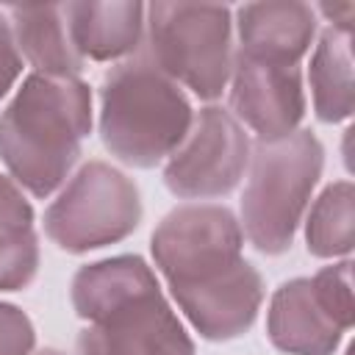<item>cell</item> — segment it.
Segmentation results:
<instances>
[{
	"label": "cell",
	"instance_id": "6da1fadb",
	"mask_svg": "<svg viewBox=\"0 0 355 355\" xmlns=\"http://www.w3.org/2000/svg\"><path fill=\"white\" fill-rule=\"evenodd\" d=\"M241 247L236 214L214 202L178 205L153 230L155 266L183 316L208 341L239 338L258 319L263 277Z\"/></svg>",
	"mask_w": 355,
	"mask_h": 355
},
{
	"label": "cell",
	"instance_id": "7a4b0ae2",
	"mask_svg": "<svg viewBox=\"0 0 355 355\" xmlns=\"http://www.w3.org/2000/svg\"><path fill=\"white\" fill-rule=\"evenodd\" d=\"M89 133V83L31 72L0 114V161L19 189L50 197L67 183Z\"/></svg>",
	"mask_w": 355,
	"mask_h": 355
},
{
	"label": "cell",
	"instance_id": "3957f363",
	"mask_svg": "<svg viewBox=\"0 0 355 355\" xmlns=\"http://www.w3.org/2000/svg\"><path fill=\"white\" fill-rule=\"evenodd\" d=\"M186 92L141 53L116 64L100 86V139L122 164L150 169L169 158L191 128Z\"/></svg>",
	"mask_w": 355,
	"mask_h": 355
},
{
	"label": "cell",
	"instance_id": "277c9868",
	"mask_svg": "<svg viewBox=\"0 0 355 355\" xmlns=\"http://www.w3.org/2000/svg\"><path fill=\"white\" fill-rule=\"evenodd\" d=\"M241 194V233L263 255H283L311 202L324 166V147L311 130L255 141Z\"/></svg>",
	"mask_w": 355,
	"mask_h": 355
},
{
	"label": "cell",
	"instance_id": "5b68a950",
	"mask_svg": "<svg viewBox=\"0 0 355 355\" xmlns=\"http://www.w3.org/2000/svg\"><path fill=\"white\" fill-rule=\"evenodd\" d=\"M144 14L141 55L200 100L222 97L233 69L230 8L214 3H150Z\"/></svg>",
	"mask_w": 355,
	"mask_h": 355
},
{
	"label": "cell",
	"instance_id": "8992f818",
	"mask_svg": "<svg viewBox=\"0 0 355 355\" xmlns=\"http://www.w3.org/2000/svg\"><path fill=\"white\" fill-rule=\"evenodd\" d=\"M141 222L136 183L105 161L83 164L44 211V233L64 252H89L128 239Z\"/></svg>",
	"mask_w": 355,
	"mask_h": 355
},
{
	"label": "cell",
	"instance_id": "52a82bcc",
	"mask_svg": "<svg viewBox=\"0 0 355 355\" xmlns=\"http://www.w3.org/2000/svg\"><path fill=\"white\" fill-rule=\"evenodd\" d=\"M250 136L241 122L219 105L194 114L180 147L166 158L164 186L180 200L227 197L250 164Z\"/></svg>",
	"mask_w": 355,
	"mask_h": 355
},
{
	"label": "cell",
	"instance_id": "ba28073f",
	"mask_svg": "<svg viewBox=\"0 0 355 355\" xmlns=\"http://www.w3.org/2000/svg\"><path fill=\"white\" fill-rule=\"evenodd\" d=\"M78 355H194V341L155 286L92 319Z\"/></svg>",
	"mask_w": 355,
	"mask_h": 355
},
{
	"label": "cell",
	"instance_id": "9c48e42d",
	"mask_svg": "<svg viewBox=\"0 0 355 355\" xmlns=\"http://www.w3.org/2000/svg\"><path fill=\"white\" fill-rule=\"evenodd\" d=\"M230 114L258 141H277L300 130L305 116L300 64H275L236 53L230 69Z\"/></svg>",
	"mask_w": 355,
	"mask_h": 355
},
{
	"label": "cell",
	"instance_id": "30bf717a",
	"mask_svg": "<svg viewBox=\"0 0 355 355\" xmlns=\"http://www.w3.org/2000/svg\"><path fill=\"white\" fill-rule=\"evenodd\" d=\"M349 327L330 311L311 277L286 280L269 300L266 336L288 355H333Z\"/></svg>",
	"mask_w": 355,
	"mask_h": 355
},
{
	"label": "cell",
	"instance_id": "8fae6325",
	"mask_svg": "<svg viewBox=\"0 0 355 355\" xmlns=\"http://www.w3.org/2000/svg\"><path fill=\"white\" fill-rule=\"evenodd\" d=\"M239 53L275 64H300L316 33V11L308 3L266 0L236 8Z\"/></svg>",
	"mask_w": 355,
	"mask_h": 355
},
{
	"label": "cell",
	"instance_id": "7c38bea8",
	"mask_svg": "<svg viewBox=\"0 0 355 355\" xmlns=\"http://www.w3.org/2000/svg\"><path fill=\"white\" fill-rule=\"evenodd\" d=\"M72 42L83 58L116 61L139 53L144 39V6L133 0L116 3H64Z\"/></svg>",
	"mask_w": 355,
	"mask_h": 355
},
{
	"label": "cell",
	"instance_id": "4fadbf2b",
	"mask_svg": "<svg viewBox=\"0 0 355 355\" xmlns=\"http://www.w3.org/2000/svg\"><path fill=\"white\" fill-rule=\"evenodd\" d=\"M11 33L19 55L33 67L36 75L47 78H78L83 55L78 53L64 6H14Z\"/></svg>",
	"mask_w": 355,
	"mask_h": 355
},
{
	"label": "cell",
	"instance_id": "5bb4252c",
	"mask_svg": "<svg viewBox=\"0 0 355 355\" xmlns=\"http://www.w3.org/2000/svg\"><path fill=\"white\" fill-rule=\"evenodd\" d=\"M158 286L155 272L147 266L144 258L139 255H116L105 261L86 263L75 272L72 286H69V300L72 308L80 319L92 322L100 313L111 311L114 305L150 291Z\"/></svg>",
	"mask_w": 355,
	"mask_h": 355
},
{
	"label": "cell",
	"instance_id": "9a60e30c",
	"mask_svg": "<svg viewBox=\"0 0 355 355\" xmlns=\"http://www.w3.org/2000/svg\"><path fill=\"white\" fill-rule=\"evenodd\" d=\"M311 94L313 111L322 122H344L355 108V80H352V33L338 28H324L311 55Z\"/></svg>",
	"mask_w": 355,
	"mask_h": 355
},
{
	"label": "cell",
	"instance_id": "2e32d148",
	"mask_svg": "<svg viewBox=\"0 0 355 355\" xmlns=\"http://www.w3.org/2000/svg\"><path fill=\"white\" fill-rule=\"evenodd\" d=\"M305 244L316 258H341L355 244V186L336 180L311 205L305 219Z\"/></svg>",
	"mask_w": 355,
	"mask_h": 355
},
{
	"label": "cell",
	"instance_id": "e0dca14e",
	"mask_svg": "<svg viewBox=\"0 0 355 355\" xmlns=\"http://www.w3.org/2000/svg\"><path fill=\"white\" fill-rule=\"evenodd\" d=\"M39 272L33 227H0V291H22Z\"/></svg>",
	"mask_w": 355,
	"mask_h": 355
},
{
	"label": "cell",
	"instance_id": "ac0fdd59",
	"mask_svg": "<svg viewBox=\"0 0 355 355\" xmlns=\"http://www.w3.org/2000/svg\"><path fill=\"white\" fill-rule=\"evenodd\" d=\"M316 291L322 294V300L330 305V311L347 324L352 327L355 322V305H352V261L344 258L333 266L319 269L313 277Z\"/></svg>",
	"mask_w": 355,
	"mask_h": 355
},
{
	"label": "cell",
	"instance_id": "d6986e66",
	"mask_svg": "<svg viewBox=\"0 0 355 355\" xmlns=\"http://www.w3.org/2000/svg\"><path fill=\"white\" fill-rule=\"evenodd\" d=\"M36 330L25 311L11 302H0V355H31Z\"/></svg>",
	"mask_w": 355,
	"mask_h": 355
},
{
	"label": "cell",
	"instance_id": "ffe728a7",
	"mask_svg": "<svg viewBox=\"0 0 355 355\" xmlns=\"http://www.w3.org/2000/svg\"><path fill=\"white\" fill-rule=\"evenodd\" d=\"M0 227H33V208L22 189L0 175Z\"/></svg>",
	"mask_w": 355,
	"mask_h": 355
},
{
	"label": "cell",
	"instance_id": "44dd1931",
	"mask_svg": "<svg viewBox=\"0 0 355 355\" xmlns=\"http://www.w3.org/2000/svg\"><path fill=\"white\" fill-rule=\"evenodd\" d=\"M19 72H22V55L14 44V33H11L8 19L0 14V100L17 83Z\"/></svg>",
	"mask_w": 355,
	"mask_h": 355
},
{
	"label": "cell",
	"instance_id": "7402d4cb",
	"mask_svg": "<svg viewBox=\"0 0 355 355\" xmlns=\"http://www.w3.org/2000/svg\"><path fill=\"white\" fill-rule=\"evenodd\" d=\"M319 11L330 19V28H338V31H347V33H352V19H355V6L352 3H324V6H319Z\"/></svg>",
	"mask_w": 355,
	"mask_h": 355
},
{
	"label": "cell",
	"instance_id": "603a6c76",
	"mask_svg": "<svg viewBox=\"0 0 355 355\" xmlns=\"http://www.w3.org/2000/svg\"><path fill=\"white\" fill-rule=\"evenodd\" d=\"M36 355H67V352H61V349H53V347H47V349H39Z\"/></svg>",
	"mask_w": 355,
	"mask_h": 355
}]
</instances>
